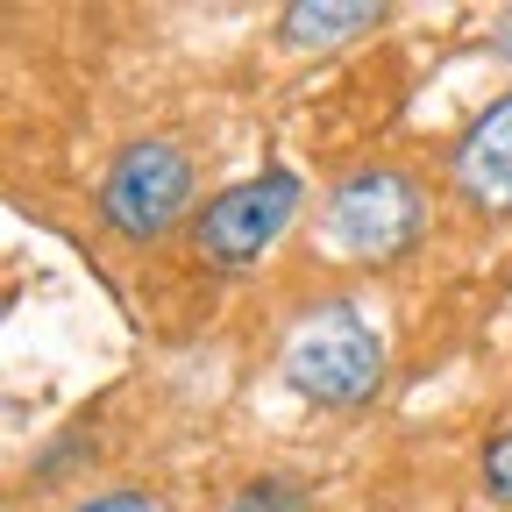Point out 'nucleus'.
I'll list each match as a JSON object with an SVG mask.
<instances>
[{"label": "nucleus", "mask_w": 512, "mask_h": 512, "mask_svg": "<svg viewBox=\"0 0 512 512\" xmlns=\"http://www.w3.org/2000/svg\"><path fill=\"white\" fill-rule=\"evenodd\" d=\"M285 384L313 406H363L384 384V342L349 299H320L285 335Z\"/></svg>", "instance_id": "1"}, {"label": "nucleus", "mask_w": 512, "mask_h": 512, "mask_svg": "<svg viewBox=\"0 0 512 512\" xmlns=\"http://www.w3.org/2000/svg\"><path fill=\"white\" fill-rule=\"evenodd\" d=\"M185 207H192V157L171 136L121 143V157L100 171V192H93V214L128 249H150L157 235H171ZM192 214H200V207H192Z\"/></svg>", "instance_id": "2"}, {"label": "nucleus", "mask_w": 512, "mask_h": 512, "mask_svg": "<svg viewBox=\"0 0 512 512\" xmlns=\"http://www.w3.org/2000/svg\"><path fill=\"white\" fill-rule=\"evenodd\" d=\"M420 221H427V200L399 164L349 171L328 192V207H320V235H328L349 264H392V256H406L420 242Z\"/></svg>", "instance_id": "3"}, {"label": "nucleus", "mask_w": 512, "mask_h": 512, "mask_svg": "<svg viewBox=\"0 0 512 512\" xmlns=\"http://www.w3.org/2000/svg\"><path fill=\"white\" fill-rule=\"evenodd\" d=\"M299 200H306V185H299V171H256V178H235V185H221L214 200H200V214H192V256H200L207 271H249L256 256H264L285 228H292V214H299Z\"/></svg>", "instance_id": "4"}, {"label": "nucleus", "mask_w": 512, "mask_h": 512, "mask_svg": "<svg viewBox=\"0 0 512 512\" xmlns=\"http://www.w3.org/2000/svg\"><path fill=\"white\" fill-rule=\"evenodd\" d=\"M448 185L477 221H512V93H498L448 150Z\"/></svg>", "instance_id": "5"}, {"label": "nucleus", "mask_w": 512, "mask_h": 512, "mask_svg": "<svg viewBox=\"0 0 512 512\" xmlns=\"http://www.w3.org/2000/svg\"><path fill=\"white\" fill-rule=\"evenodd\" d=\"M377 22H384V8H370V0H292L278 15V36L292 50H335V43H349Z\"/></svg>", "instance_id": "6"}, {"label": "nucleus", "mask_w": 512, "mask_h": 512, "mask_svg": "<svg viewBox=\"0 0 512 512\" xmlns=\"http://www.w3.org/2000/svg\"><path fill=\"white\" fill-rule=\"evenodd\" d=\"M221 512H306V484L299 477H249V484H235V498Z\"/></svg>", "instance_id": "7"}, {"label": "nucleus", "mask_w": 512, "mask_h": 512, "mask_svg": "<svg viewBox=\"0 0 512 512\" xmlns=\"http://www.w3.org/2000/svg\"><path fill=\"white\" fill-rule=\"evenodd\" d=\"M477 477H484V491H491L498 505H512V427H498V434L484 441V456H477Z\"/></svg>", "instance_id": "8"}, {"label": "nucleus", "mask_w": 512, "mask_h": 512, "mask_svg": "<svg viewBox=\"0 0 512 512\" xmlns=\"http://www.w3.org/2000/svg\"><path fill=\"white\" fill-rule=\"evenodd\" d=\"M72 512H164V498H157V491H93V498H79Z\"/></svg>", "instance_id": "9"}]
</instances>
